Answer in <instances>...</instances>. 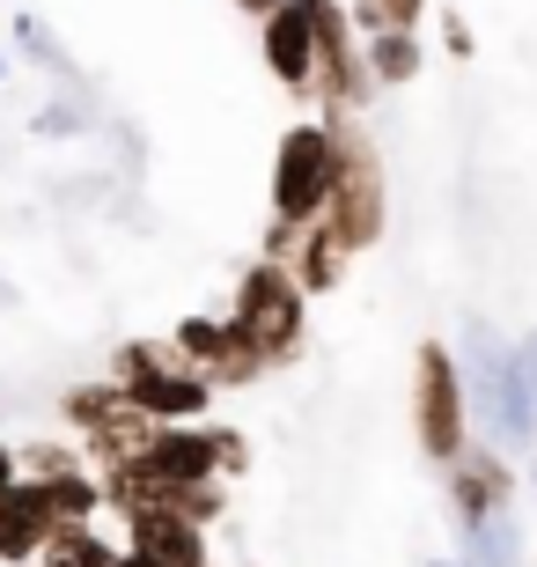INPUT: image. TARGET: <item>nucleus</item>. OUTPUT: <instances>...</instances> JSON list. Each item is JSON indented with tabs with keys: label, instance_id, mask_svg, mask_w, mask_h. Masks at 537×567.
Listing matches in <instances>:
<instances>
[{
	"label": "nucleus",
	"instance_id": "1",
	"mask_svg": "<svg viewBox=\"0 0 537 567\" xmlns=\"http://www.w3.org/2000/svg\"><path fill=\"white\" fill-rule=\"evenodd\" d=\"M228 324L266 354V369L302 354V332H310V295L295 288L288 258H250L244 280H236V302H228Z\"/></svg>",
	"mask_w": 537,
	"mask_h": 567
},
{
	"label": "nucleus",
	"instance_id": "2",
	"mask_svg": "<svg viewBox=\"0 0 537 567\" xmlns=\"http://www.w3.org/2000/svg\"><path fill=\"white\" fill-rule=\"evenodd\" d=\"M413 442L427 464H450L472 442V391H464V361L450 339L413 347Z\"/></svg>",
	"mask_w": 537,
	"mask_h": 567
},
{
	"label": "nucleus",
	"instance_id": "3",
	"mask_svg": "<svg viewBox=\"0 0 537 567\" xmlns=\"http://www.w3.org/2000/svg\"><path fill=\"white\" fill-rule=\"evenodd\" d=\"M331 177H339V118H295L272 147V221L288 229H310L331 199Z\"/></svg>",
	"mask_w": 537,
	"mask_h": 567
},
{
	"label": "nucleus",
	"instance_id": "4",
	"mask_svg": "<svg viewBox=\"0 0 537 567\" xmlns=\"http://www.w3.org/2000/svg\"><path fill=\"white\" fill-rule=\"evenodd\" d=\"M317 221H331L353 258L383 244L391 192H383V155H375V141L361 133V118H339V177H331V199H324Z\"/></svg>",
	"mask_w": 537,
	"mask_h": 567
},
{
	"label": "nucleus",
	"instance_id": "5",
	"mask_svg": "<svg viewBox=\"0 0 537 567\" xmlns=\"http://www.w3.org/2000/svg\"><path fill=\"white\" fill-rule=\"evenodd\" d=\"M472 377H464V391H472V405L486 413V435H494L500 457H516V450H537V405L530 391H523V369H516V339L486 332V324H472Z\"/></svg>",
	"mask_w": 537,
	"mask_h": 567
},
{
	"label": "nucleus",
	"instance_id": "6",
	"mask_svg": "<svg viewBox=\"0 0 537 567\" xmlns=\"http://www.w3.org/2000/svg\"><path fill=\"white\" fill-rule=\"evenodd\" d=\"M111 383L147 421H207V405H214V383L199 369H185L169 339H125L111 354Z\"/></svg>",
	"mask_w": 537,
	"mask_h": 567
},
{
	"label": "nucleus",
	"instance_id": "7",
	"mask_svg": "<svg viewBox=\"0 0 537 567\" xmlns=\"http://www.w3.org/2000/svg\"><path fill=\"white\" fill-rule=\"evenodd\" d=\"M133 464L163 486H214L250 464V442L236 427H207V421H155V435L141 442Z\"/></svg>",
	"mask_w": 537,
	"mask_h": 567
},
{
	"label": "nucleus",
	"instance_id": "8",
	"mask_svg": "<svg viewBox=\"0 0 537 567\" xmlns=\"http://www.w3.org/2000/svg\"><path fill=\"white\" fill-rule=\"evenodd\" d=\"M310 30H317V111L324 118H361L375 96V74L361 60V30H353L347 0H310Z\"/></svg>",
	"mask_w": 537,
	"mask_h": 567
},
{
	"label": "nucleus",
	"instance_id": "9",
	"mask_svg": "<svg viewBox=\"0 0 537 567\" xmlns=\"http://www.w3.org/2000/svg\"><path fill=\"white\" fill-rule=\"evenodd\" d=\"M442 472H450L442 502H450L456 538H464V530H478L486 516H508V502H516V472H508V457H500L494 442H464Z\"/></svg>",
	"mask_w": 537,
	"mask_h": 567
},
{
	"label": "nucleus",
	"instance_id": "10",
	"mask_svg": "<svg viewBox=\"0 0 537 567\" xmlns=\"http://www.w3.org/2000/svg\"><path fill=\"white\" fill-rule=\"evenodd\" d=\"M169 347H177V361H185V369H199L214 391H236V383H258V377H266V354H258V347H250L228 317H185V324L169 332Z\"/></svg>",
	"mask_w": 537,
	"mask_h": 567
},
{
	"label": "nucleus",
	"instance_id": "11",
	"mask_svg": "<svg viewBox=\"0 0 537 567\" xmlns=\"http://www.w3.org/2000/svg\"><path fill=\"white\" fill-rule=\"evenodd\" d=\"M258 52H266V66L280 74V89H295V96L317 89V30H310V8H302V0H280V8L258 22Z\"/></svg>",
	"mask_w": 537,
	"mask_h": 567
},
{
	"label": "nucleus",
	"instance_id": "12",
	"mask_svg": "<svg viewBox=\"0 0 537 567\" xmlns=\"http://www.w3.org/2000/svg\"><path fill=\"white\" fill-rule=\"evenodd\" d=\"M125 546L155 567H207V524H192L177 508H133L125 516Z\"/></svg>",
	"mask_w": 537,
	"mask_h": 567
},
{
	"label": "nucleus",
	"instance_id": "13",
	"mask_svg": "<svg viewBox=\"0 0 537 567\" xmlns=\"http://www.w3.org/2000/svg\"><path fill=\"white\" fill-rule=\"evenodd\" d=\"M44 546H52V516H44L38 486L16 472V486L0 494V560L22 567V560H44Z\"/></svg>",
	"mask_w": 537,
	"mask_h": 567
},
{
	"label": "nucleus",
	"instance_id": "14",
	"mask_svg": "<svg viewBox=\"0 0 537 567\" xmlns=\"http://www.w3.org/2000/svg\"><path fill=\"white\" fill-rule=\"evenodd\" d=\"M347 266H353V251L339 244V229H331V221H310V229L295 236V251H288V274H295V288L310 295V302L339 288V280H347Z\"/></svg>",
	"mask_w": 537,
	"mask_h": 567
},
{
	"label": "nucleus",
	"instance_id": "15",
	"mask_svg": "<svg viewBox=\"0 0 537 567\" xmlns=\"http://www.w3.org/2000/svg\"><path fill=\"white\" fill-rule=\"evenodd\" d=\"M22 480L38 486L52 530H60V524H96V508H104V480L82 472V464H74V472H22Z\"/></svg>",
	"mask_w": 537,
	"mask_h": 567
},
{
	"label": "nucleus",
	"instance_id": "16",
	"mask_svg": "<svg viewBox=\"0 0 537 567\" xmlns=\"http://www.w3.org/2000/svg\"><path fill=\"white\" fill-rule=\"evenodd\" d=\"M361 60H369V74L383 89H405V82H420L427 74V44H420V30H361Z\"/></svg>",
	"mask_w": 537,
	"mask_h": 567
},
{
	"label": "nucleus",
	"instance_id": "17",
	"mask_svg": "<svg viewBox=\"0 0 537 567\" xmlns=\"http://www.w3.org/2000/svg\"><path fill=\"white\" fill-rule=\"evenodd\" d=\"M516 546H523L516 516H486L478 530H464V567H516Z\"/></svg>",
	"mask_w": 537,
	"mask_h": 567
},
{
	"label": "nucleus",
	"instance_id": "18",
	"mask_svg": "<svg viewBox=\"0 0 537 567\" xmlns=\"http://www.w3.org/2000/svg\"><path fill=\"white\" fill-rule=\"evenodd\" d=\"M44 560H52V567H111L118 546H104L96 524H60V530H52V546H44Z\"/></svg>",
	"mask_w": 537,
	"mask_h": 567
},
{
	"label": "nucleus",
	"instance_id": "19",
	"mask_svg": "<svg viewBox=\"0 0 537 567\" xmlns=\"http://www.w3.org/2000/svg\"><path fill=\"white\" fill-rule=\"evenodd\" d=\"M16 464H30V472H74L82 457H74V450H60V442H30Z\"/></svg>",
	"mask_w": 537,
	"mask_h": 567
},
{
	"label": "nucleus",
	"instance_id": "20",
	"mask_svg": "<svg viewBox=\"0 0 537 567\" xmlns=\"http://www.w3.org/2000/svg\"><path fill=\"white\" fill-rule=\"evenodd\" d=\"M434 22H442V52H450V60H472V52H478L472 30H464V16H450V8H442Z\"/></svg>",
	"mask_w": 537,
	"mask_h": 567
},
{
	"label": "nucleus",
	"instance_id": "21",
	"mask_svg": "<svg viewBox=\"0 0 537 567\" xmlns=\"http://www.w3.org/2000/svg\"><path fill=\"white\" fill-rule=\"evenodd\" d=\"M375 8H383L391 30H420V22H427V0H375Z\"/></svg>",
	"mask_w": 537,
	"mask_h": 567
},
{
	"label": "nucleus",
	"instance_id": "22",
	"mask_svg": "<svg viewBox=\"0 0 537 567\" xmlns=\"http://www.w3.org/2000/svg\"><path fill=\"white\" fill-rule=\"evenodd\" d=\"M516 369H523V391H530V405H537V324L516 339Z\"/></svg>",
	"mask_w": 537,
	"mask_h": 567
},
{
	"label": "nucleus",
	"instance_id": "23",
	"mask_svg": "<svg viewBox=\"0 0 537 567\" xmlns=\"http://www.w3.org/2000/svg\"><path fill=\"white\" fill-rule=\"evenodd\" d=\"M16 472H22V464H16V450H8V442H0V494H8V486H16Z\"/></svg>",
	"mask_w": 537,
	"mask_h": 567
},
{
	"label": "nucleus",
	"instance_id": "24",
	"mask_svg": "<svg viewBox=\"0 0 537 567\" xmlns=\"http://www.w3.org/2000/svg\"><path fill=\"white\" fill-rule=\"evenodd\" d=\"M236 8H244V16H258V22H266L272 8H280V0H236Z\"/></svg>",
	"mask_w": 537,
	"mask_h": 567
},
{
	"label": "nucleus",
	"instance_id": "25",
	"mask_svg": "<svg viewBox=\"0 0 537 567\" xmlns=\"http://www.w3.org/2000/svg\"><path fill=\"white\" fill-rule=\"evenodd\" d=\"M111 567H155V560H141L133 546H118V560H111Z\"/></svg>",
	"mask_w": 537,
	"mask_h": 567
},
{
	"label": "nucleus",
	"instance_id": "26",
	"mask_svg": "<svg viewBox=\"0 0 537 567\" xmlns=\"http://www.w3.org/2000/svg\"><path fill=\"white\" fill-rule=\"evenodd\" d=\"M427 567H464V560H427Z\"/></svg>",
	"mask_w": 537,
	"mask_h": 567
},
{
	"label": "nucleus",
	"instance_id": "27",
	"mask_svg": "<svg viewBox=\"0 0 537 567\" xmlns=\"http://www.w3.org/2000/svg\"><path fill=\"white\" fill-rule=\"evenodd\" d=\"M530 494H537V457H530Z\"/></svg>",
	"mask_w": 537,
	"mask_h": 567
},
{
	"label": "nucleus",
	"instance_id": "28",
	"mask_svg": "<svg viewBox=\"0 0 537 567\" xmlns=\"http://www.w3.org/2000/svg\"><path fill=\"white\" fill-rule=\"evenodd\" d=\"M0 74H8V52H0Z\"/></svg>",
	"mask_w": 537,
	"mask_h": 567
},
{
	"label": "nucleus",
	"instance_id": "29",
	"mask_svg": "<svg viewBox=\"0 0 537 567\" xmlns=\"http://www.w3.org/2000/svg\"><path fill=\"white\" fill-rule=\"evenodd\" d=\"M302 8H310V0H302Z\"/></svg>",
	"mask_w": 537,
	"mask_h": 567
},
{
	"label": "nucleus",
	"instance_id": "30",
	"mask_svg": "<svg viewBox=\"0 0 537 567\" xmlns=\"http://www.w3.org/2000/svg\"><path fill=\"white\" fill-rule=\"evenodd\" d=\"M44 567H52V560H44Z\"/></svg>",
	"mask_w": 537,
	"mask_h": 567
},
{
	"label": "nucleus",
	"instance_id": "31",
	"mask_svg": "<svg viewBox=\"0 0 537 567\" xmlns=\"http://www.w3.org/2000/svg\"><path fill=\"white\" fill-rule=\"evenodd\" d=\"M207 567H214V560H207Z\"/></svg>",
	"mask_w": 537,
	"mask_h": 567
}]
</instances>
